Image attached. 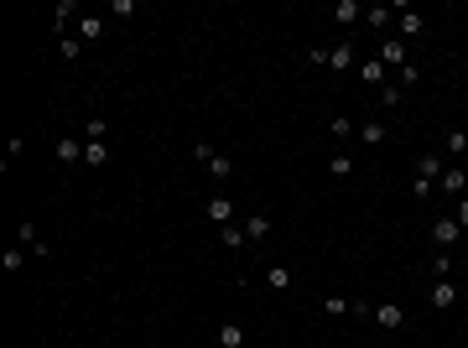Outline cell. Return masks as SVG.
Here are the masks:
<instances>
[{"label": "cell", "instance_id": "obj_1", "mask_svg": "<svg viewBox=\"0 0 468 348\" xmlns=\"http://www.w3.org/2000/svg\"><path fill=\"white\" fill-rule=\"evenodd\" d=\"M458 234H463V224H458L453 213H443V219H432V244L443 250V255H447V250L458 244Z\"/></svg>", "mask_w": 468, "mask_h": 348}, {"label": "cell", "instance_id": "obj_2", "mask_svg": "<svg viewBox=\"0 0 468 348\" xmlns=\"http://www.w3.org/2000/svg\"><path fill=\"white\" fill-rule=\"evenodd\" d=\"M193 151H198V162L209 166L213 177H234V162H229V156H224V151H213L209 140H198V146H193Z\"/></svg>", "mask_w": 468, "mask_h": 348}, {"label": "cell", "instance_id": "obj_3", "mask_svg": "<svg viewBox=\"0 0 468 348\" xmlns=\"http://www.w3.org/2000/svg\"><path fill=\"white\" fill-rule=\"evenodd\" d=\"M443 172H447V162H443V156H437V151H427V156H421V162H416V177H421V182H443Z\"/></svg>", "mask_w": 468, "mask_h": 348}, {"label": "cell", "instance_id": "obj_4", "mask_svg": "<svg viewBox=\"0 0 468 348\" xmlns=\"http://www.w3.org/2000/svg\"><path fill=\"white\" fill-rule=\"evenodd\" d=\"M453 302H458V281H453V276H437V286H432V307H437V312H447Z\"/></svg>", "mask_w": 468, "mask_h": 348}, {"label": "cell", "instance_id": "obj_5", "mask_svg": "<svg viewBox=\"0 0 468 348\" xmlns=\"http://www.w3.org/2000/svg\"><path fill=\"white\" fill-rule=\"evenodd\" d=\"M437 187H443L447 197H463V193H468V172H463V166L453 162V166H447V172H443V182H437Z\"/></svg>", "mask_w": 468, "mask_h": 348}, {"label": "cell", "instance_id": "obj_6", "mask_svg": "<svg viewBox=\"0 0 468 348\" xmlns=\"http://www.w3.org/2000/svg\"><path fill=\"white\" fill-rule=\"evenodd\" d=\"M380 63H385V68H406V42H401V36H385V42H380Z\"/></svg>", "mask_w": 468, "mask_h": 348}, {"label": "cell", "instance_id": "obj_7", "mask_svg": "<svg viewBox=\"0 0 468 348\" xmlns=\"http://www.w3.org/2000/svg\"><path fill=\"white\" fill-rule=\"evenodd\" d=\"M396 6H370V11H364V26H374V32H380V36H385L390 32V21H396Z\"/></svg>", "mask_w": 468, "mask_h": 348}, {"label": "cell", "instance_id": "obj_8", "mask_svg": "<svg viewBox=\"0 0 468 348\" xmlns=\"http://www.w3.org/2000/svg\"><path fill=\"white\" fill-rule=\"evenodd\" d=\"M203 213H209L213 224H234V203H229V197H224V193H213L209 203H203Z\"/></svg>", "mask_w": 468, "mask_h": 348}, {"label": "cell", "instance_id": "obj_9", "mask_svg": "<svg viewBox=\"0 0 468 348\" xmlns=\"http://www.w3.org/2000/svg\"><path fill=\"white\" fill-rule=\"evenodd\" d=\"M374 323H380V327H385V333H401V327H406V312H401V307H374Z\"/></svg>", "mask_w": 468, "mask_h": 348}, {"label": "cell", "instance_id": "obj_10", "mask_svg": "<svg viewBox=\"0 0 468 348\" xmlns=\"http://www.w3.org/2000/svg\"><path fill=\"white\" fill-rule=\"evenodd\" d=\"M328 68L333 73H343V68H354V47H349V36H343L339 47H328Z\"/></svg>", "mask_w": 468, "mask_h": 348}, {"label": "cell", "instance_id": "obj_11", "mask_svg": "<svg viewBox=\"0 0 468 348\" xmlns=\"http://www.w3.org/2000/svg\"><path fill=\"white\" fill-rule=\"evenodd\" d=\"M83 146H89V140H52V151H58V162H63V166L83 162Z\"/></svg>", "mask_w": 468, "mask_h": 348}, {"label": "cell", "instance_id": "obj_12", "mask_svg": "<svg viewBox=\"0 0 468 348\" xmlns=\"http://www.w3.org/2000/svg\"><path fill=\"white\" fill-rule=\"evenodd\" d=\"M333 21H339V26L364 21V6H359V0H339V6H333Z\"/></svg>", "mask_w": 468, "mask_h": 348}, {"label": "cell", "instance_id": "obj_13", "mask_svg": "<svg viewBox=\"0 0 468 348\" xmlns=\"http://www.w3.org/2000/svg\"><path fill=\"white\" fill-rule=\"evenodd\" d=\"M105 36V16H83L78 21V42H99Z\"/></svg>", "mask_w": 468, "mask_h": 348}, {"label": "cell", "instance_id": "obj_14", "mask_svg": "<svg viewBox=\"0 0 468 348\" xmlns=\"http://www.w3.org/2000/svg\"><path fill=\"white\" fill-rule=\"evenodd\" d=\"M240 229H245V239H266V234H270V219H266V213H255V219H245V224H240Z\"/></svg>", "mask_w": 468, "mask_h": 348}, {"label": "cell", "instance_id": "obj_15", "mask_svg": "<svg viewBox=\"0 0 468 348\" xmlns=\"http://www.w3.org/2000/svg\"><path fill=\"white\" fill-rule=\"evenodd\" d=\"M219 244L224 250H240V244H245V229H240V224H219Z\"/></svg>", "mask_w": 468, "mask_h": 348}, {"label": "cell", "instance_id": "obj_16", "mask_svg": "<svg viewBox=\"0 0 468 348\" xmlns=\"http://www.w3.org/2000/svg\"><path fill=\"white\" fill-rule=\"evenodd\" d=\"M266 286L270 291H286V286H292V265H270L266 270Z\"/></svg>", "mask_w": 468, "mask_h": 348}, {"label": "cell", "instance_id": "obj_17", "mask_svg": "<svg viewBox=\"0 0 468 348\" xmlns=\"http://www.w3.org/2000/svg\"><path fill=\"white\" fill-rule=\"evenodd\" d=\"M240 343H245V327H240V323H224L219 327V348H240Z\"/></svg>", "mask_w": 468, "mask_h": 348}, {"label": "cell", "instance_id": "obj_18", "mask_svg": "<svg viewBox=\"0 0 468 348\" xmlns=\"http://www.w3.org/2000/svg\"><path fill=\"white\" fill-rule=\"evenodd\" d=\"M401 36H421V32H427V16H411V11H401Z\"/></svg>", "mask_w": 468, "mask_h": 348}, {"label": "cell", "instance_id": "obj_19", "mask_svg": "<svg viewBox=\"0 0 468 348\" xmlns=\"http://www.w3.org/2000/svg\"><path fill=\"white\" fill-rule=\"evenodd\" d=\"M83 162H89V166H105L109 162V146H105V140H89V146H83Z\"/></svg>", "mask_w": 468, "mask_h": 348}, {"label": "cell", "instance_id": "obj_20", "mask_svg": "<svg viewBox=\"0 0 468 348\" xmlns=\"http://www.w3.org/2000/svg\"><path fill=\"white\" fill-rule=\"evenodd\" d=\"M359 140H364V146H380V140H385V125H380V120H364V125H359Z\"/></svg>", "mask_w": 468, "mask_h": 348}, {"label": "cell", "instance_id": "obj_21", "mask_svg": "<svg viewBox=\"0 0 468 348\" xmlns=\"http://www.w3.org/2000/svg\"><path fill=\"white\" fill-rule=\"evenodd\" d=\"M359 78L364 83H380V78H385V63H380V58H364L359 63Z\"/></svg>", "mask_w": 468, "mask_h": 348}, {"label": "cell", "instance_id": "obj_22", "mask_svg": "<svg viewBox=\"0 0 468 348\" xmlns=\"http://www.w3.org/2000/svg\"><path fill=\"white\" fill-rule=\"evenodd\" d=\"M443 151L447 156H463L468 151V135H463V130H447V135H443Z\"/></svg>", "mask_w": 468, "mask_h": 348}, {"label": "cell", "instance_id": "obj_23", "mask_svg": "<svg viewBox=\"0 0 468 348\" xmlns=\"http://www.w3.org/2000/svg\"><path fill=\"white\" fill-rule=\"evenodd\" d=\"M73 16H78V0H58V6H52V26L73 21Z\"/></svg>", "mask_w": 468, "mask_h": 348}, {"label": "cell", "instance_id": "obj_24", "mask_svg": "<svg viewBox=\"0 0 468 348\" xmlns=\"http://www.w3.org/2000/svg\"><path fill=\"white\" fill-rule=\"evenodd\" d=\"M328 172H333V177H349V172H354V156H349V151L328 156Z\"/></svg>", "mask_w": 468, "mask_h": 348}, {"label": "cell", "instance_id": "obj_25", "mask_svg": "<svg viewBox=\"0 0 468 348\" xmlns=\"http://www.w3.org/2000/svg\"><path fill=\"white\" fill-rule=\"evenodd\" d=\"M323 312L328 317H343V312H349V302H343V296H323Z\"/></svg>", "mask_w": 468, "mask_h": 348}, {"label": "cell", "instance_id": "obj_26", "mask_svg": "<svg viewBox=\"0 0 468 348\" xmlns=\"http://www.w3.org/2000/svg\"><path fill=\"white\" fill-rule=\"evenodd\" d=\"M333 135L349 140V135H359V130H354V120H349V115H339V120H333Z\"/></svg>", "mask_w": 468, "mask_h": 348}, {"label": "cell", "instance_id": "obj_27", "mask_svg": "<svg viewBox=\"0 0 468 348\" xmlns=\"http://www.w3.org/2000/svg\"><path fill=\"white\" fill-rule=\"evenodd\" d=\"M21 260H26L21 250H6V255H0V265H6V270H11V276H16V270H21Z\"/></svg>", "mask_w": 468, "mask_h": 348}, {"label": "cell", "instance_id": "obj_28", "mask_svg": "<svg viewBox=\"0 0 468 348\" xmlns=\"http://www.w3.org/2000/svg\"><path fill=\"white\" fill-rule=\"evenodd\" d=\"M105 130H109L105 115H94V120H89V135H83V140H105Z\"/></svg>", "mask_w": 468, "mask_h": 348}, {"label": "cell", "instance_id": "obj_29", "mask_svg": "<svg viewBox=\"0 0 468 348\" xmlns=\"http://www.w3.org/2000/svg\"><path fill=\"white\" fill-rule=\"evenodd\" d=\"M58 58H78V36H63V42H58Z\"/></svg>", "mask_w": 468, "mask_h": 348}, {"label": "cell", "instance_id": "obj_30", "mask_svg": "<svg viewBox=\"0 0 468 348\" xmlns=\"http://www.w3.org/2000/svg\"><path fill=\"white\" fill-rule=\"evenodd\" d=\"M411 197H416V203H427V197H432V182H421V177H416V182H411Z\"/></svg>", "mask_w": 468, "mask_h": 348}, {"label": "cell", "instance_id": "obj_31", "mask_svg": "<svg viewBox=\"0 0 468 348\" xmlns=\"http://www.w3.org/2000/svg\"><path fill=\"white\" fill-rule=\"evenodd\" d=\"M302 63H312V68H328V47H312V52H307Z\"/></svg>", "mask_w": 468, "mask_h": 348}, {"label": "cell", "instance_id": "obj_32", "mask_svg": "<svg viewBox=\"0 0 468 348\" xmlns=\"http://www.w3.org/2000/svg\"><path fill=\"white\" fill-rule=\"evenodd\" d=\"M349 317H374V302H349Z\"/></svg>", "mask_w": 468, "mask_h": 348}, {"label": "cell", "instance_id": "obj_33", "mask_svg": "<svg viewBox=\"0 0 468 348\" xmlns=\"http://www.w3.org/2000/svg\"><path fill=\"white\" fill-rule=\"evenodd\" d=\"M453 219H458V224H463V229H468V193L458 197V213H453Z\"/></svg>", "mask_w": 468, "mask_h": 348}]
</instances>
